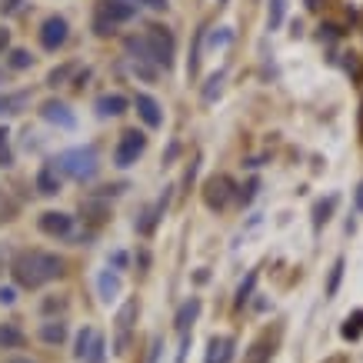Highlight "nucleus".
Returning <instances> with one entry per match:
<instances>
[{
  "instance_id": "nucleus-1",
  "label": "nucleus",
  "mask_w": 363,
  "mask_h": 363,
  "mask_svg": "<svg viewBox=\"0 0 363 363\" xmlns=\"http://www.w3.org/2000/svg\"><path fill=\"white\" fill-rule=\"evenodd\" d=\"M60 274H63V260L57 253L24 250V253H17V260H13V276H17V284L27 290L44 287V284L57 280Z\"/></svg>"
},
{
  "instance_id": "nucleus-2",
  "label": "nucleus",
  "mask_w": 363,
  "mask_h": 363,
  "mask_svg": "<svg viewBox=\"0 0 363 363\" xmlns=\"http://www.w3.org/2000/svg\"><path fill=\"white\" fill-rule=\"evenodd\" d=\"M57 170H63L74 180H90L101 170V160H97V151L94 147H74V151H63L57 157Z\"/></svg>"
},
{
  "instance_id": "nucleus-3",
  "label": "nucleus",
  "mask_w": 363,
  "mask_h": 363,
  "mask_svg": "<svg viewBox=\"0 0 363 363\" xmlns=\"http://www.w3.org/2000/svg\"><path fill=\"white\" fill-rule=\"evenodd\" d=\"M140 40H144L147 60H157V63H163V67L174 63V37H170L167 27H147V34Z\"/></svg>"
},
{
  "instance_id": "nucleus-4",
  "label": "nucleus",
  "mask_w": 363,
  "mask_h": 363,
  "mask_svg": "<svg viewBox=\"0 0 363 363\" xmlns=\"http://www.w3.org/2000/svg\"><path fill=\"white\" fill-rule=\"evenodd\" d=\"M147 147V137L140 134V130H127L120 144H117V151H113V163L117 167H130V163H137V157L144 153Z\"/></svg>"
},
{
  "instance_id": "nucleus-5",
  "label": "nucleus",
  "mask_w": 363,
  "mask_h": 363,
  "mask_svg": "<svg viewBox=\"0 0 363 363\" xmlns=\"http://www.w3.org/2000/svg\"><path fill=\"white\" fill-rule=\"evenodd\" d=\"M230 197H234L230 177H210V180H207V187H203V203H207L210 210H224Z\"/></svg>"
},
{
  "instance_id": "nucleus-6",
  "label": "nucleus",
  "mask_w": 363,
  "mask_h": 363,
  "mask_svg": "<svg viewBox=\"0 0 363 363\" xmlns=\"http://www.w3.org/2000/svg\"><path fill=\"white\" fill-rule=\"evenodd\" d=\"M137 300H127L120 310H117V340H113V350L117 353H124L127 350V343H130V326H134V320H137Z\"/></svg>"
},
{
  "instance_id": "nucleus-7",
  "label": "nucleus",
  "mask_w": 363,
  "mask_h": 363,
  "mask_svg": "<svg viewBox=\"0 0 363 363\" xmlns=\"http://www.w3.org/2000/svg\"><path fill=\"white\" fill-rule=\"evenodd\" d=\"M67 20L63 17H47L44 27H40V44H44V51H57L63 40H67Z\"/></svg>"
},
{
  "instance_id": "nucleus-8",
  "label": "nucleus",
  "mask_w": 363,
  "mask_h": 363,
  "mask_svg": "<svg viewBox=\"0 0 363 363\" xmlns=\"http://www.w3.org/2000/svg\"><path fill=\"white\" fill-rule=\"evenodd\" d=\"M40 230L44 234H51V237H67L70 230H74V217L70 213H60V210H47L40 213Z\"/></svg>"
},
{
  "instance_id": "nucleus-9",
  "label": "nucleus",
  "mask_w": 363,
  "mask_h": 363,
  "mask_svg": "<svg viewBox=\"0 0 363 363\" xmlns=\"http://www.w3.org/2000/svg\"><path fill=\"white\" fill-rule=\"evenodd\" d=\"M101 17L110 20V24H120V20H134L137 17V7L127 4V0H103L101 4Z\"/></svg>"
},
{
  "instance_id": "nucleus-10",
  "label": "nucleus",
  "mask_w": 363,
  "mask_h": 363,
  "mask_svg": "<svg viewBox=\"0 0 363 363\" xmlns=\"http://www.w3.org/2000/svg\"><path fill=\"white\" fill-rule=\"evenodd\" d=\"M40 113H44V120H51V124H57V127H67V130L77 124V117L67 110V103H60V101H47L40 107Z\"/></svg>"
},
{
  "instance_id": "nucleus-11",
  "label": "nucleus",
  "mask_w": 363,
  "mask_h": 363,
  "mask_svg": "<svg viewBox=\"0 0 363 363\" xmlns=\"http://www.w3.org/2000/svg\"><path fill=\"white\" fill-rule=\"evenodd\" d=\"M137 113H140V120L147 127H157L163 124V113H160V103L153 101V97H147V94H137Z\"/></svg>"
},
{
  "instance_id": "nucleus-12",
  "label": "nucleus",
  "mask_w": 363,
  "mask_h": 363,
  "mask_svg": "<svg viewBox=\"0 0 363 363\" xmlns=\"http://www.w3.org/2000/svg\"><path fill=\"white\" fill-rule=\"evenodd\" d=\"M37 190L44 197H53V193L60 190V170H57V163H44L37 170Z\"/></svg>"
},
{
  "instance_id": "nucleus-13",
  "label": "nucleus",
  "mask_w": 363,
  "mask_h": 363,
  "mask_svg": "<svg viewBox=\"0 0 363 363\" xmlns=\"http://www.w3.org/2000/svg\"><path fill=\"white\" fill-rule=\"evenodd\" d=\"M197 313H200V300H197V297H190V300L177 310V330H180V337L184 340H187L190 326H193V320H197Z\"/></svg>"
},
{
  "instance_id": "nucleus-14",
  "label": "nucleus",
  "mask_w": 363,
  "mask_h": 363,
  "mask_svg": "<svg viewBox=\"0 0 363 363\" xmlns=\"http://www.w3.org/2000/svg\"><path fill=\"white\" fill-rule=\"evenodd\" d=\"M234 360V337H213L207 363H230Z\"/></svg>"
},
{
  "instance_id": "nucleus-15",
  "label": "nucleus",
  "mask_w": 363,
  "mask_h": 363,
  "mask_svg": "<svg viewBox=\"0 0 363 363\" xmlns=\"http://www.w3.org/2000/svg\"><path fill=\"white\" fill-rule=\"evenodd\" d=\"M127 110V97H120V94H107V97H101L97 101V113L101 117H117V113Z\"/></svg>"
},
{
  "instance_id": "nucleus-16",
  "label": "nucleus",
  "mask_w": 363,
  "mask_h": 363,
  "mask_svg": "<svg viewBox=\"0 0 363 363\" xmlns=\"http://www.w3.org/2000/svg\"><path fill=\"white\" fill-rule=\"evenodd\" d=\"M97 290H101V300L110 303L117 293H120V276L110 274V270H103L101 276H97Z\"/></svg>"
},
{
  "instance_id": "nucleus-17",
  "label": "nucleus",
  "mask_w": 363,
  "mask_h": 363,
  "mask_svg": "<svg viewBox=\"0 0 363 363\" xmlns=\"http://www.w3.org/2000/svg\"><path fill=\"white\" fill-rule=\"evenodd\" d=\"M17 347H24V333H20V326L4 324L0 326V350H17Z\"/></svg>"
},
{
  "instance_id": "nucleus-18",
  "label": "nucleus",
  "mask_w": 363,
  "mask_h": 363,
  "mask_svg": "<svg viewBox=\"0 0 363 363\" xmlns=\"http://www.w3.org/2000/svg\"><path fill=\"white\" fill-rule=\"evenodd\" d=\"M30 103V94H4L0 97V113H20Z\"/></svg>"
},
{
  "instance_id": "nucleus-19",
  "label": "nucleus",
  "mask_w": 363,
  "mask_h": 363,
  "mask_svg": "<svg viewBox=\"0 0 363 363\" xmlns=\"http://www.w3.org/2000/svg\"><path fill=\"white\" fill-rule=\"evenodd\" d=\"M40 337H44V343H63V337H67V326H63L60 320H51V324L40 326Z\"/></svg>"
},
{
  "instance_id": "nucleus-20",
  "label": "nucleus",
  "mask_w": 363,
  "mask_h": 363,
  "mask_svg": "<svg viewBox=\"0 0 363 363\" xmlns=\"http://www.w3.org/2000/svg\"><path fill=\"white\" fill-rule=\"evenodd\" d=\"M333 207H337V197H326V200H320L317 207H313V227H317V230H320V227L330 220Z\"/></svg>"
},
{
  "instance_id": "nucleus-21",
  "label": "nucleus",
  "mask_w": 363,
  "mask_h": 363,
  "mask_svg": "<svg viewBox=\"0 0 363 363\" xmlns=\"http://www.w3.org/2000/svg\"><path fill=\"white\" fill-rule=\"evenodd\" d=\"M167 197H170V193H163V200L157 203L153 210H147V213H144V220H137V230H140V234H151V230H153V224H157V217H160V213H163V207H167Z\"/></svg>"
},
{
  "instance_id": "nucleus-22",
  "label": "nucleus",
  "mask_w": 363,
  "mask_h": 363,
  "mask_svg": "<svg viewBox=\"0 0 363 363\" xmlns=\"http://www.w3.org/2000/svg\"><path fill=\"white\" fill-rule=\"evenodd\" d=\"M343 257L340 260H333V267H330V280H326V297H337V287H340V276H343Z\"/></svg>"
},
{
  "instance_id": "nucleus-23",
  "label": "nucleus",
  "mask_w": 363,
  "mask_h": 363,
  "mask_svg": "<svg viewBox=\"0 0 363 363\" xmlns=\"http://www.w3.org/2000/svg\"><path fill=\"white\" fill-rule=\"evenodd\" d=\"M360 333H363V310H357L353 317H347V324H343V337L357 340Z\"/></svg>"
},
{
  "instance_id": "nucleus-24",
  "label": "nucleus",
  "mask_w": 363,
  "mask_h": 363,
  "mask_svg": "<svg viewBox=\"0 0 363 363\" xmlns=\"http://www.w3.org/2000/svg\"><path fill=\"white\" fill-rule=\"evenodd\" d=\"M94 330H80V337H77V350H74V357L77 360H87V353H90V343H94Z\"/></svg>"
},
{
  "instance_id": "nucleus-25",
  "label": "nucleus",
  "mask_w": 363,
  "mask_h": 363,
  "mask_svg": "<svg viewBox=\"0 0 363 363\" xmlns=\"http://www.w3.org/2000/svg\"><path fill=\"white\" fill-rule=\"evenodd\" d=\"M284 13H287V0H270V30L284 24Z\"/></svg>"
},
{
  "instance_id": "nucleus-26",
  "label": "nucleus",
  "mask_w": 363,
  "mask_h": 363,
  "mask_svg": "<svg viewBox=\"0 0 363 363\" xmlns=\"http://www.w3.org/2000/svg\"><path fill=\"white\" fill-rule=\"evenodd\" d=\"M13 163V153H11V134H7V127L0 130V167H11Z\"/></svg>"
},
{
  "instance_id": "nucleus-27",
  "label": "nucleus",
  "mask_w": 363,
  "mask_h": 363,
  "mask_svg": "<svg viewBox=\"0 0 363 363\" xmlns=\"http://www.w3.org/2000/svg\"><path fill=\"white\" fill-rule=\"evenodd\" d=\"M7 63H11L13 70H24V67H30L34 63V57L27 51H11V57H7Z\"/></svg>"
},
{
  "instance_id": "nucleus-28",
  "label": "nucleus",
  "mask_w": 363,
  "mask_h": 363,
  "mask_svg": "<svg viewBox=\"0 0 363 363\" xmlns=\"http://www.w3.org/2000/svg\"><path fill=\"white\" fill-rule=\"evenodd\" d=\"M220 84H224V77H220V74H213L210 80H207V87H203V101L210 103L213 97H217V94H220Z\"/></svg>"
},
{
  "instance_id": "nucleus-29",
  "label": "nucleus",
  "mask_w": 363,
  "mask_h": 363,
  "mask_svg": "<svg viewBox=\"0 0 363 363\" xmlns=\"http://www.w3.org/2000/svg\"><path fill=\"white\" fill-rule=\"evenodd\" d=\"M253 284H257V274H250V276H247V280H243V284H240V290H237V303H240V307H243V303L250 300V290H253Z\"/></svg>"
},
{
  "instance_id": "nucleus-30",
  "label": "nucleus",
  "mask_w": 363,
  "mask_h": 363,
  "mask_svg": "<svg viewBox=\"0 0 363 363\" xmlns=\"http://www.w3.org/2000/svg\"><path fill=\"white\" fill-rule=\"evenodd\" d=\"M224 44H230V30H227V27H220V34H213V37H210V47L217 51V47H224Z\"/></svg>"
},
{
  "instance_id": "nucleus-31",
  "label": "nucleus",
  "mask_w": 363,
  "mask_h": 363,
  "mask_svg": "<svg viewBox=\"0 0 363 363\" xmlns=\"http://www.w3.org/2000/svg\"><path fill=\"white\" fill-rule=\"evenodd\" d=\"M94 27H97V34H101V37H107V34H113V24H110V20H103L101 13H97V24H94Z\"/></svg>"
},
{
  "instance_id": "nucleus-32",
  "label": "nucleus",
  "mask_w": 363,
  "mask_h": 363,
  "mask_svg": "<svg viewBox=\"0 0 363 363\" xmlns=\"http://www.w3.org/2000/svg\"><path fill=\"white\" fill-rule=\"evenodd\" d=\"M13 300H17L13 287H0V303H13Z\"/></svg>"
},
{
  "instance_id": "nucleus-33",
  "label": "nucleus",
  "mask_w": 363,
  "mask_h": 363,
  "mask_svg": "<svg viewBox=\"0 0 363 363\" xmlns=\"http://www.w3.org/2000/svg\"><path fill=\"white\" fill-rule=\"evenodd\" d=\"M67 74H70V67H60V70H53V74H51V84L57 87V84H60V80H63Z\"/></svg>"
},
{
  "instance_id": "nucleus-34",
  "label": "nucleus",
  "mask_w": 363,
  "mask_h": 363,
  "mask_svg": "<svg viewBox=\"0 0 363 363\" xmlns=\"http://www.w3.org/2000/svg\"><path fill=\"white\" fill-rule=\"evenodd\" d=\"M137 4L151 7V11H163V7H167V0H137Z\"/></svg>"
},
{
  "instance_id": "nucleus-35",
  "label": "nucleus",
  "mask_w": 363,
  "mask_h": 363,
  "mask_svg": "<svg viewBox=\"0 0 363 363\" xmlns=\"http://www.w3.org/2000/svg\"><path fill=\"white\" fill-rule=\"evenodd\" d=\"M257 187H260V184H257V180H250V184H247V190H243L240 197H243V200H253V193H257Z\"/></svg>"
},
{
  "instance_id": "nucleus-36",
  "label": "nucleus",
  "mask_w": 363,
  "mask_h": 363,
  "mask_svg": "<svg viewBox=\"0 0 363 363\" xmlns=\"http://www.w3.org/2000/svg\"><path fill=\"white\" fill-rule=\"evenodd\" d=\"M7 40H11V34H7V30H4V27H0V51H4V47H7Z\"/></svg>"
},
{
  "instance_id": "nucleus-37",
  "label": "nucleus",
  "mask_w": 363,
  "mask_h": 363,
  "mask_svg": "<svg viewBox=\"0 0 363 363\" xmlns=\"http://www.w3.org/2000/svg\"><path fill=\"white\" fill-rule=\"evenodd\" d=\"M357 203H360V210H363V184H360V190H357Z\"/></svg>"
},
{
  "instance_id": "nucleus-38",
  "label": "nucleus",
  "mask_w": 363,
  "mask_h": 363,
  "mask_svg": "<svg viewBox=\"0 0 363 363\" xmlns=\"http://www.w3.org/2000/svg\"><path fill=\"white\" fill-rule=\"evenodd\" d=\"M11 363H30V360H24V357H20V360H11Z\"/></svg>"
}]
</instances>
